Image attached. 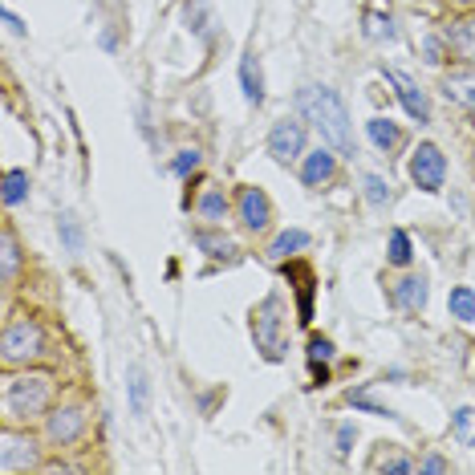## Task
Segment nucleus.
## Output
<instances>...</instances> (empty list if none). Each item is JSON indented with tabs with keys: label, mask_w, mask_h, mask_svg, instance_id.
<instances>
[{
	"label": "nucleus",
	"mask_w": 475,
	"mask_h": 475,
	"mask_svg": "<svg viewBox=\"0 0 475 475\" xmlns=\"http://www.w3.org/2000/svg\"><path fill=\"white\" fill-rule=\"evenodd\" d=\"M333 358V341L330 338H313L309 341V361H330Z\"/></svg>",
	"instance_id": "nucleus-31"
},
{
	"label": "nucleus",
	"mask_w": 475,
	"mask_h": 475,
	"mask_svg": "<svg viewBox=\"0 0 475 475\" xmlns=\"http://www.w3.org/2000/svg\"><path fill=\"white\" fill-rule=\"evenodd\" d=\"M0 468L5 471H21V468H33V460H37V451H33V439L29 435H16V430H5V439H0Z\"/></svg>",
	"instance_id": "nucleus-9"
},
{
	"label": "nucleus",
	"mask_w": 475,
	"mask_h": 475,
	"mask_svg": "<svg viewBox=\"0 0 475 475\" xmlns=\"http://www.w3.org/2000/svg\"><path fill=\"white\" fill-rule=\"evenodd\" d=\"M82 427H85V414L77 407H62V411L49 414V439H54V443H74V439L82 435Z\"/></svg>",
	"instance_id": "nucleus-11"
},
{
	"label": "nucleus",
	"mask_w": 475,
	"mask_h": 475,
	"mask_svg": "<svg viewBox=\"0 0 475 475\" xmlns=\"http://www.w3.org/2000/svg\"><path fill=\"white\" fill-rule=\"evenodd\" d=\"M443 94H447V102H455V106H463V110H471L475 114V69L447 74L443 77Z\"/></svg>",
	"instance_id": "nucleus-12"
},
{
	"label": "nucleus",
	"mask_w": 475,
	"mask_h": 475,
	"mask_svg": "<svg viewBox=\"0 0 475 475\" xmlns=\"http://www.w3.org/2000/svg\"><path fill=\"white\" fill-rule=\"evenodd\" d=\"M366 37H374V41H394V21H391V13H370L366 16Z\"/></svg>",
	"instance_id": "nucleus-24"
},
{
	"label": "nucleus",
	"mask_w": 475,
	"mask_h": 475,
	"mask_svg": "<svg viewBox=\"0 0 475 475\" xmlns=\"http://www.w3.org/2000/svg\"><path fill=\"white\" fill-rule=\"evenodd\" d=\"M447 309H451V317H460V322H475V289L471 284H455L451 297H447Z\"/></svg>",
	"instance_id": "nucleus-18"
},
{
	"label": "nucleus",
	"mask_w": 475,
	"mask_h": 475,
	"mask_svg": "<svg viewBox=\"0 0 475 475\" xmlns=\"http://www.w3.org/2000/svg\"><path fill=\"white\" fill-rule=\"evenodd\" d=\"M350 407H358V411H370V414H382V419H399L391 407H382V402H374L366 391H350Z\"/></svg>",
	"instance_id": "nucleus-27"
},
{
	"label": "nucleus",
	"mask_w": 475,
	"mask_h": 475,
	"mask_svg": "<svg viewBox=\"0 0 475 475\" xmlns=\"http://www.w3.org/2000/svg\"><path fill=\"white\" fill-rule=\"evenodd\" d=\"M382 471H399V475H411L414 471V463L411 460H386V463H378Z\"/></svg>",
	"instance_id": "nucleus-33"
},
{
	"label": "nucleus",
	"mask_w": 475,
	"mask_h": 475,
	"mask_svg": "<svg viewBox=\"0 0 475 475\" xmlns=\"http://www.w3.org/2000/svg\"><path fill=\"white\" fill-rule=\"evenodd\" d=\"M240 223H244L248 232H261V228H269V220H272V203H269V195L261 192V187H244L240 192Z\"/></svg>",
	"instance_id": "nucleus-8"
},
{
	"label": "nucleus",
	"mask_w": 475,
	"mask_h": 475,
	"mask_svg": "<svg viewBox=\"0 0 475 475\" xmlns=\"http://www.w3.org/2000/svg\"><path fill=\"white\" fill-rule=\"evenodd\" d=\"M447 49H451V45H447V37H427V41H422V57H427L430 65H443Z\"/></svg>",
	"instance_id": "nucleus-30"
},
{
	"label": "nucleus",
	"mask_w": 475,
	"mask_h": 475,
	"mask_svg": "<svg viewBox=\"0 0 475 475\" xmlns=\"http://www.w3.org/2000/svg\"><path fill=\"white\" fill-rule=\"evenodd\" d=\"M41 345H45V333H41L37 322H13L5 330V338H0V350H5V361L13 366V361H29L41 353Z\"/></svg>",
	"instance_id": "nucleus-3"
},
{
	"label": "nucleus",
	"mask_w": 475,
	"mask_h": 475,
	"mask_svg": "<svg viewBox=\"0 0 475 475\" xmlns=\"http://www.w3.org/2000/svg\"><path fill=\"white\" fill-rule=\"evenodd\" d=\"M305 151V126L297 123V118H281V123H272L269 131V154L281 167H289L297 154Z\"/></svg>",
	"instance_id": "nucleus-6"
},
{
	"label": "nucleus",
	"mask_w": 475,
	"mask_h": 475,
	"mask_svg": "<svg viewBox=\"0 0 475 475\" xmlns=\"http://www.w3.org/2000/svg\"><path fill=\"white\" fill-rule=\"evenodd\" d=\"M200 215L203 220H212V223H220L223 215H228V200H223V192H207L200 200Z\"/></svg>",
	"instance_id": "nucleus-25"
},
{
	"label": "nucleus",
	"mask_w": 475,
	"mask_h": 475,
	"mask_svg": "<svg viewBox=\"0 0 475 475\" xmlns=\"http://www.w3.org/2000/svg\"><path fill=\"white\" fill-rule=\"evenodd\" d=\"M276 313H281V297H276V292L264 297V305L252 313V338L264 350V358H281V350H284L281 338H276V330H281V317Z\"/></svg>",
	"instance_id": "nucleus-5"
},
{
	"label": "nucleus",
	"mask_w": 475,
	"mask_h": 475,
	"mask_svg": "<svg viewBox=\"0 0 475 475\" xmlns=\"http://www.w3.org/2000/svg\"><path fill=\"white\" fill-rule=\"evenodd\" d=\"M386 74V82L394 85V94H399V102H402V110L414 118V123H430V102H427V94L419 90V85L411 82L402 69H382Z\"/></svg>",
	"instance_id": "nucleus-7"
},
{
	"label": "nucleus",
	"mask_w": 475,
	"mask_h": 475,
	"mask_svg": "<svg viewBox=\"0 0 475 475\" xmlns=\"http://www.w3.org/2000/svg\"><path fill=\"white\" fill-rule=\"evenodd\" d=\"M187 29L203 33V8H187Z\"/></svg>",
	"instance_id": "nucleus-34"
},
{
	"label": "nucleus",
	"mask_w": 475,
	"mask_h": 475,
	"mask_svg": "<svg viewBox=\"0 0 475 475\" xmlns=\"http://www.w3.org/2000/svg\"><path fill=\"white\" fill-rule=\"evenodd\" d=\"M447 45L460 54V62L475 65V16H463V21H455L447 29Z\"/></svg>",
	"instance_id": "nucleus-14"
},
{
	"label": "nucleus",
	"mask_w": 475,
	"mask_h": 475,
	"mask_svg": "<svg viewBox=\"0 0 475 475\" xmlns=\"http://www.w3.org/2000/svg\"><path fill=\"white\" fill-rule=\"evenodd\" d=\"M447 468H451V463H447V460H439V455H430V460L422 463V471H447Z\"/></svg>",
	"instance_id": "nucleus-37"
},
{
	"label": "nucleus",
	"mask_w": 475,
	"mask_h": 475,
	"mask_svg": "<svg viewBox=\"0 0 475 475\" xmlns=\"http://www.w3.org/2000/svg\"><path fill=\"white\" fill-rule=\"evenodd\" d=\"M305 248H309V232H301V228H289V232H281V236L272 240L269 256H272V261H289V256L305 252Z\"/></svg>",
	"instance_id": "nucleus-16"
},
{
	"label": "nucleus",
	"mask_w": 475,
	"mask_h": 475,
	"mask_svg": "<svg viewBox=\"0 0 475 475\" xmlns=\"http://www.w3.org/2000/svg\"><path fill=\"white\" fill-rule=\"evenodd\" d=\"M366 200L374 207H386L391 203V183L382 175H366Z\"/></svg>",
	"instance_id": "nucleus-26"
},
{
	"label": "nucleus",
	"mask_w": 475,
	"mask_h": 475,
	"mask_svg": "<svg viewBox=\"0 0 475 475\" xmlns=\"http://www.w3.org/2000/svg\"><path fill=\"white\" fill-rule=\"evenodd\" d=\"M57 232H62V240H65V248H69V252H77V248H82V228H77V220H74V215H62Z\"/></svg>",
	"instance_id": "nucleus-29"
},
{
	"label": "nucleus",
	"mask_w": 475,
	"mask_h": 475,
	"mask_svg": "<svg viewBox=\"0 0 475 475\" xmlns=\"http://www.w3.org/2000/svg\"><path fill=\"white\" fill-rule=\"evenodd\" d=\"M411 179L422 187V192H443L447 179V159L435 143H419L411 154Z\"/></svg>",
	"instance_id": "nucleus-4"
},
{
	"label": "nucleus",
	"mask_w": 475,
	"mask_h": 475,
	"mask_svg": "<svg viewBox=\"0 0 475 475\" xmlns=\"http://www.w3.org/2000/svg\"><path fill=\"white\" fill-rule=\"evenodd\" d=\"M451 435L460 447H471L475 443V407H460L451 414Z\"/></svg>",
	"instance_id": "nucleus-19"
},
{
	"label": "nucleus",
	"mask_w": 475,
	"mask_h": 475,
	"mask_svg": "<svg viewBox=\"0 0 475 475\" xmlns=\"http://www.w3.org/2000/svg\"><path fill=\"white\" fill-rule=\"evenodd\" d=\"M25 195H29V171H21V167H13L5 175V203L8 207H16L25 200Z\"/></svg>",
	"instance_id": "nucleus-21"
},
{
	"label": "nucleus",
	"mask_w": 475,
	"mask_h": 475,
	"mask_svg": "<svg viewBox=\"0 0 475 475\" xmlns=\"http://www.w3.org/2000/svg\"><path fill=\"white\" fill-rule=\"evenodd\" d=\"M460 5H475V0H460Z\"/></svg>",
	"instance_id": "nucleus-38"
},
{
	"label": "nucleus",
	"mask_w": 475,
	"mask_h": 475,
	"mask_svg": "<svg viewBox=\"0 0 475 475\" xmlns=\"http://www.w3.org/2000/svg\"><path fill=\"white\" fill-rule=\"evenodd\" d=\"M297 110L305 123H313L322 143H330L338 154H353L350 110L338 98V90H330V85H305V90H297Z\"/></svg>",
	"instance_id": "nucleus-1"
},
{
	"label": "nucleus",
	"mask_w": 475,
	"mask_h": 475,
	"mask_svg": "<svg viewBox=\"0 0 475 475\" xmlns=\"http://www.w3.org/2000/svg\"><path fill=\"white\" fill-rule=\"evenodd\" d=\"M171 171H175L179 179H187L192 171H200V151H195V146H192V151H179L175 163H171Z\"/></svg>",
	"instance_id": "nucleus-28"
},
{
	"label": "nucleus",
	"mask_w": 475,
	"mask_h": 475,
	"mask_svg": "<svg viewBox=\"0 0 475 475\" xmlns=\"http://www.w3.org/2000/svg\"><path fill=\"white\" fill-rule=\"evenodd\" d=\"M49 402V378L45 374H25L5 382V414L8 419H29V414L45 411Z\"/></svg>",
	"instance_id": "nucleus-2"
},
{
	"label": "nucleus",
	"mask_w": 475,
	"mask_h": 475,
	"mask_svg": "<svg viewBox=\"0 0 475 475\" xmlns=\"http://www.w3.org/2000/svg\"><path fill=\"white\" fill-rule=\"evenodd\" d=\"M386 252H391V264H399V269H407L411 264V256H414V244H411V236L402 228H394L391 232V248H386Z\"/></svg>",
	"instance_id": "nucleus-22"
},
{
	"label": "nucleus",
	"mask_w": 475,
	"mask_h": 475,
	"mask_svg": "<svg viewBox=\"0 0 475 475\" xmlns=\"http://www.w3.org/2000/svg\"><path fill=\"white\" fill-rule=\"evenodd\" d=\"M195 244H200L207 256H232V252H236V248H232V240L228 236H215V232H195Z\"/></svg>",
	"instance_id": "nucleus-23"
},
{
	"label": "nucleus",
	"mask_w": 475,
	"mask_h": 475,
	"mask_svg": "<svg viewBox=\"0 0 475 475\" xmlns=\"http://www.w3.org/2000/svg\"><path fill=\"white\" fill-rule=\"evenodd\" d=\"M366 134H370V143H374V146H378V151H386V154H391V151H394V146H399V143H402V134H399V126H394V123H391V118H370V123H366Z\"/></svg>",
	"instance_id": "nucleus-17"
},
{
	"label": "nucleus",
	"mask_w": 475,
	"mask_h": 475,
	"mask_svg": "<svg viewBox=\"0 0 475 475\" xmlns=\"http://www.w3.org/2000/svg\"><path fill=\"white\" fill-rule=\"evenodd\" d=\"M16 272V240H13V232H5V276H13Z\"/></svg>",
	"instance_id": "nucleus-32"
},
{
	"label": "nucleus",
	"mask_w": 475,
	"mask_h": 475,
	"mask_svg": "<svg viewBox=\"0 0 475 475\" xmlns=\"http://www.w3.org/2000/svg\"><path fill=\"white\" fill-rule=\"evenodd\" d=\"M338 443H341V447H338L341 455L350 451V443H353V427H341V430H338Z\"/></svg>",
	"instance_id": "nucleus-36"
},
{
	"label": "nucleus",
	"mask_w": 475,
	"mask_h": 475,
	"mask_svg": "<svg viewBox=\"0 0 475 475\" xmlns=\"http://www.w3.org/2000/svg\"><path fill=\"white\" fill-rule=\"evenodd\" d=\"M5 25H8V33H16V37H25V25H21V16H16L13 8H5Z\"/></svg>",
	"instance_id": "nucleus-35"
},
{
	"label": "nucleus",
	"mask_w": 475,
	"mask_h": 475,
	"mask_svg": "<svg viewBox=\"0 0 475 475\" xmlns=\"http://www.w3.org/2000/svg\"><path fill=\"white\" fill-rule=\"evenodd\" d=\"M240 85H244L248 106H261L264 102V74H261V57H256L252 49L240 57Z\"/></svg>",
	"instance_id": "nucleus-13"
},
{
	"label": "nucleus",
	"mask_w": 475,
	"mask_h": 475,
	"mask_svg": "<svg viewBox=\"0 0 475 475\" xmlns=\"http://www.w3.org/2000/svg\"><path fill=\"white\" fill-rule=\"evenodd\" d=\"M394 301H399L407 313H419V309L427 305V276H402V281L394 284Z\"/></svg>",
	"instance_id": "nucleus-15"
},
{
	"label": "nucleus",
	"mask_w": 475,
	"mask_h": 475,
	"mask_svg": "<svg viewBox=\"0 0 475 475\" xmlns=\"http://www.w3.org/2000/svg\"><path fill=\"white\" fill-rule=\"evenodd\" d=\"M333 175H338V151L317 146L313 154H305V167H301L305 187H325V183H333Z\"/></svg>",
	"instance_id": "nucleus-10"
},
{
	"label": "nucleus",
	"mask_w": 475,
	"mask_h": 475,
	"mask_svg": "<svg viewBox=\"0 0 475 475\" xmlns=\"http://www.w3.org/2000/svg\"><path fill=\"white\" fill-rule=\"evenodd\" d=\"M146 402H151V382L143 366H131V414H146Z\"/></svg>",
	"instance_id": "nucleus-20"
}]
</instances>
